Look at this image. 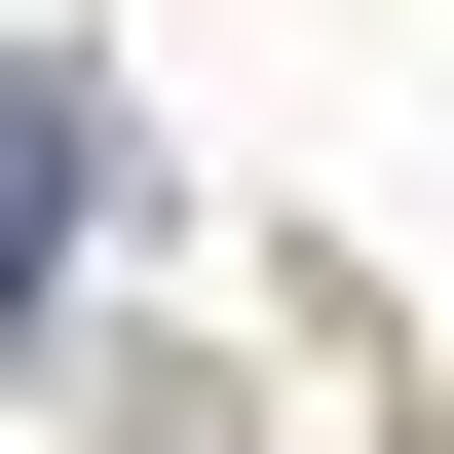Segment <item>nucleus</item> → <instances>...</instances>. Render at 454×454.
<instances>
[{
    "label": "nucleus",
    "instance_id": "f257e3e1",
    "mask_svg": "<svg viewBox=\"0 0 454 454\" xmlns=\"http://www.w3.org/2000/svg\"><path fill=\"white\" fill-rule=\"evenodd\" d=\"M38 265H76V76H0V340H38Z\"/></svg>",
    "mask_w": 454,
    "mask_h": 454
}]
</instances>
